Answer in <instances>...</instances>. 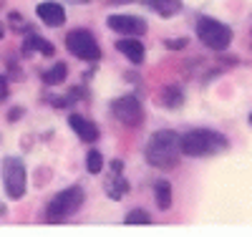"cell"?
I'll use <instances>...</instances> for the list:
<instances>
[{"label": "cell", "instance_id": "cell-8", "mask_svg": "<svg viewBox=\"0 0 252 237\" xmlns=\"http://www.w3.org/2000/svg\"><path fill=\"white\" fill-rule=\"evenodd\" d=\"M106 26L114 31V33H121V35H131V38H136V35H144L146 31V20L144 18H139V15H109L106 18Z\"/></svg>", "mask_w": 252, "mask_h": 237}, {"label": "cell", "instance_id": "cell-10", "mask_svg": "<svg viewBox=\"0 0 252 237\" xmlns=\"http://www.w3.org/2000/svg\"><path fill=\"white\" fill-rule=\"evenodd\" d=\"M68 126L76 132V136H78L81 141H86V144H94V141L98 139L96 124L89 121V119H83L81 114H71V116H68Z\"/></svg>", "mask_w": 252, "mask_h": 237}, {"label": "cell", "instance_id": "cell-24", "mask_svg": "<svg viewBox=\"0 0 252 237\" xmlns=\"http://www.w3.org/2000/svg\"><path fill=\"white\" fill-rule=\"evenodd\" d=\"M222 63H227V66H235L237 58H232V56H224V58H222Z\"/></svg>", "mask_w": 252, "mask_h": 237}, {"label": "cell", "instance_id": "cell-1", "mask_svg": "<svg viewBox=\"0 0 252 237\" xmlns=\"http://www.w3.org/2000/svg\"><path fill=\"white\" fill-rule=\"evenodd\" d=\"M144 157L157 169H172V167H177V162L182 157V136L177 132H169V129L152 134L149 141H146Z\"/></svg>", "mask_w": 252, "mask_h": 237}, {"label": "cell", "instance_id": "cell-21", "mask_svg": "<svg viewBox=\"0 0 252 237\" xmlns=\"http://www.w3.org/2000/svg\"><path fill=\"white\" fill-rule=\"evenodd\" d=\"M3 99H8V81H5V76H0V101Z\"/></svg>", "mask_w": 252, "mask_h": 237}, {"label": "cell", "instance_id": "cell-16", "mask_svg": "<svg viewBox=\"0 0 252 237\" xmlns=\"http://www.w3.org/2000/svg\"><path fill=\"white\" fill-rule=\"evenodd\" d=\"M23 48H26V53H31L33 48H38L43 56H53L56 51H53V43L51 40H43L40 35H35V33H28V38H26V43H23Z\"/></svg>", "mask_w": 252, "mask_h": 237}, {"label": "cell", "instance_id": "cell-15", "mask_svg": "<svg viewBox=\"0 0 252 237\" xmlns=\"http://www.w3.org/2000/svg\"><path fill=\"white\" fill-rule=\"evenodd\" d=\"M161 103L166 106V109H179V106L184 103V91L179 89V86H164Z\"/></svg>", "mask_w": 252, "mask_h": 237}, {"label": "cell", "instance_id": "cell-11", "mask_svg": "<svg viewBox=\"0 0 252 237\" xmlns=\"http://www.w3.org/2000/svg\"><path fill=\"white\" fill-rule=\"evenodd\" d=\"M116 51L124 53L126 58H129L134 66H139V63H144V43L139 38H131V35H126L121 40H116Z\"/></svg>", "mask_w": 252, "mask_h": 237}, {"label": "cell", "instance_id": "cell-14", "mask_svg": "<svg viewBox=\"0 0 252 237\" xmlns=\"http://www.w3.org/2000/svg\"><path fill=\"white\" fill-rule=\"evenodd\" d=\"M66 76H68V66L63 61H58L56 66H51V68L43 71V83L46 86H58V83L66 81Z\"/></svg>", "mask_w": 252, "mask_h": 237}, {"label": "cell", "instance_id": "cell-19", "mask_svg": "<svg viewBox=\"0 0 252 237\" xmlns=\"http://www.w3.org/2000/svg\"><path fill=\"white\" fill-rule=\"evenodd\" d=\"M86 169L91 171V174H98V171L103 169V157L98 149H89V154H86Z\"/></svg>", "mask_w": 252, "mask_h": 237}, {"label": "cell", "instance_id": "cell-27", "mask_svg": "<svg viewBox=\"0 0 252 237\" xmlns=\"http://www.w3.org/2000/svg\"><path fill=\"white\" fill-rule=\"evenodd\" d=\"M250 124H252V111H250Z\"/></svg>", "mask_w": 252, "mask_h": 237}, {"label": "cell", "instance_id": "cell-6", "mask_svg": "<svg viewBox=\"0 0 252 237\" xmlns=\"http://www.w3.org/2000/svg\"><path fill=\"white\" fill-rule=\"evenodd\" d=\"M3 184L5 195L10 200H20L26 195V164L18 157H5L3 159Z\"/></svg>", "mask_w": 252, "mask_h": 237}, {"label": "cell", "instance_id": "cell-7", "mask_svg": "<svg viewBox=\"0 0 252 237\" xmlns=\"http://www.w3.org/2000/svg\"><path fill=\"white\" fill-rule=\"evenodd\" d=\"M111 114L124 124V126H139L144 121V109H141V101L131 94L119 96L116 101H111Z\"/></svg>", "mask_w": 252, "mask_h": 237}, {"label": "cell", "instance_id": "cell-28", "mask_svg": "<svg viewBox=\"0 0 252 237\" xmlns=\"http://www.w3.org/2000/svg\"><path fill=\"white\" fill-rule=\"evenodd\" d=\"M0 38H3V31H0Z\"/></svg>", "mask_w": 252, "mask_h": 237}, {"label": "cell", "instance_id": "cell-4", "mask_svg": "<svg viewBox=\"0 0 252 237\" xmlns=\"http://www.w3.org/2000/svg\"><path fill=\"white\" fill-rule=\"evenodd\" d=\"M197 35L207 48H212L217 53H222L232 43V28L220 23L215 18H199L197 20Z\"/></svg>", "mask_w": 252, "mask_h": 237}, {"label": "cell", "instance_id": "cell-23", "mask_svg": "<svg viewBox=\"0 0 252 237\" xmlns=\"http://www.w3.org/2000/svg\"><path fill=\"white\" fill-rule=\"evenodd\" d=\"M23 116V109H13L10 114H8V121H15V119H20Z\"/></svg>", "mask_w": 252, "mask_h": 237}, {"label": "cell", "instance_id": "cell-17", "mask_svg": "<svg viewBox=\"0 0 252 237\" xmlns=\"http://www.w3.org/2000/svg\"><path fill=\"white\" fill-rule=\"evenodd\" d=\"M126 192H129V182H126L121 174H114V179L106 182V195H109L111 200H121Z\"/></svg>", "mask_w": 252, "mask_h": 237}, {"label": "cell", "instance_id": "cell-2", "mask_svg": "<svg viewBox=\"0 0 252 237\" xmlns=\"http://www.w3.org/2000/svg\"><path fill=\"white\" fill-rule=\"evenodd\" d=\"M229 146L227 136L212 129H192L182 134V154L184 157H212Z\"/></svg>", "mask_w": 252, "mask_h": 237}, {"label": "cell", "instance_id": "cell-26", "mask_svg": "<svg viewBox=\"0 0 252 237\" xmlns=\"http://www.w3.org/2000/svg\"><path fill=\"white\" fill-rule=\"evenodd\" d=\"M68 3H76V5H81V3H89V0H68Z\"/></svg>", "mask_w": 252, "mask_h": 237}, {"label": "cell", "instance_id": "cell-5", "mask_svg": "<svg viewBox=\"0 0 252 237\" xmlns=\"http://www.w3.org/2000/svg\"><path fill=\"white\" fill-rule=\"evenodd\" d=\"M66 48L71 51V56L81 58V61H98L101 58V48L98 40L94 38L91 31L86 28H76L66 35Z\"/></svg>", "mask_w": 252, "mask_h": 237}, {"label": "cell", "instance_id": "cell-20", "mask_svg": "<svg viewBox=\"0 0 252 237\" xmlns=\"http://www.w3.org/2000/svg\"><path fill=\"white\" fill-rule=\"evenodd\" d=\"M189 46V40L187 38H166L164 40V48H169V51H182Z\"/></svg>", "mask_w": 252, "mask_h": 237}, {"label": "cell", "instance_id": "cell-9", "mask_svg": "<svg viewBox=\"0 0 252 237\" xmlns=\"http://www.w3.org/2000/svg\"><path fill=\"white\" fill-rule=\"evenodd\" d=\"M35 13H38V18L43 20L46 26H51V28H58V26L66 23V10H63L61 3H53V0L40 3V5L35 8Z\"/></svg>", "mask_w": 252, "mask_h": 237}, {"label": "cell", "instance_id": "cell-22", "mask_svg": "<svg viewBox=\"0 0 252 237\" xmlns=\"http://www.w3.org/2000/svg\"><path fill=\"white\" fill-rule=\"evenodd\" d=\"M111 169H114V174H121V171H124V162L121 159H114L111 162Z\"/></svg>", "mask_w": 252, "mask_h": 237}, {"label": "cell", "instance_id": "cell-3", "mask_svg": "<svg viewBox=\"0 0 252 237\" xmlns=\"http://www.w3.org/2000/svg\"><path fill=\"white\" fill-rule=\"evenodd\" d=\"M83 200H86V195H83L81 187H68V189L58 192V195L48 202V207H46V220L48 222H63V220H68L71 214H76L81 209Z\"/></svg>", "mask_w": 252, "mask_h": 237}, {"label": "cell", "instance_id": "cell-13", "mask_svg": "<svg viewBox=\"0 0 252 237\" xmlns=\"http://www.w3.org/2000/svg\"><path fill=\"white\" fill-rule=\"evenodd\" d=\"M154 200H157V207L161 212H166L172 207V184L166 182V179H159L154 184Z\"/></svg>", "mask_w": 252, "mask_h": 237}, {"label": "cell", "instance_id": "cell-25", "mask_svg": "<svg viewBox=\"0 0 252 237\" xmlns=\"http://www.w3.org/2000/svg\"><path fill=\"white\" fill-rule=\"evenodd\" d=\"M121 3H131V0H109V5H121Z\"/></svg>", "mask_w": 252, "mask_h": 237}, {"label": "cell", "instance_id": "cell-12", "mask_svg": "<svg viewBox=\"0 0 252 237\" xmlns=\"http://www.w3.org/2000/svg\"><path fill=\"white\" fill-rule=\"evenodd\" d=\"M146 8H152L161 18H172L182 13V0H141Z\"/></svg>", "mask_w": 252, "mask_h": 237}, {"label": "cell", "instance_id": "cell-18", "mask_svg": "<svg viewBox=\"0 0 252 237\" xmlns=\"http://www.w3.org/2000/svg\"><path fill=\"white\" fill-rule=\"evenodd\" d=\"M124 222H126V225H152V214L136 207V209H129V212H126Z\"/></svg>", "mask_w": 252, "mask_h": 237}]
</instances>
